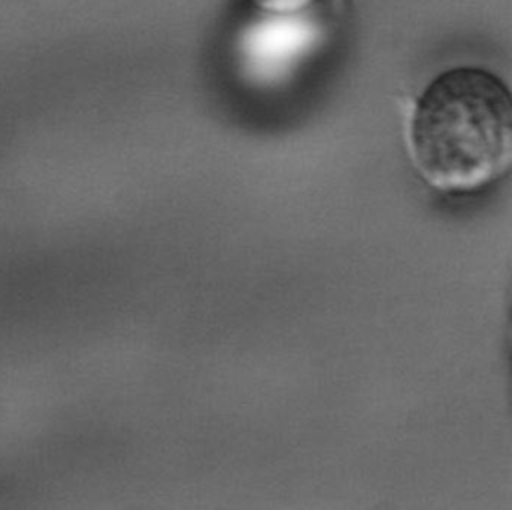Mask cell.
Instances as JSON below:
<instances>
[{"mask_svg":"<svg viewBox=\"0 0 512 510\" xmlns=\"http://www.w3.org/2000/svg\"><path fill=\"white\" fill-rule=\"evenodd\" d=\"M408 152L420 178L442 192H472L510 166L512 104L506 84L478 66L438 74L416 100Z\"/></svg>","mask_w":512,"mask_h":510,"instance_id":"6da1fadb","label":"cell"}]
</instances>
